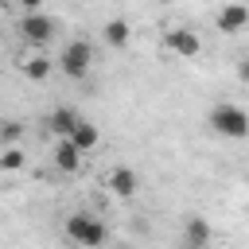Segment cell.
I'll return each mask as SVG.
<instances>
[{"label":"cell","instance_id":"obj_1","mask_svg":"<svg viewBox=\"0 0 249 249\" xmlns=\"http://www.w3.org/2000/svg\"><path fill=\"white\" fill-rule=\"evenodd\" d=\"M62 233H66L74 245H82V249H101V245H105V222H101L97 214H89V210H74V214L66 218Z\"/></svg>","mask_w":249,"mask_h":249},{"label":"cell","instance_id":"obj_2","mask_svg":"<svg viewBox=\"0 0 249 249\" xmlns=\"http://www.w3.org/2000/svg\"><path fill=\"white\" fill-rule=\"evenodd\" d=\"M210 128H214L218 136H226V140H245V136H249V113H245L241 105L222 101V105L210 109Z\"/></svg>","mask_w":249,"mask_h":249},{"label":"cell","instance_id":"obj_3","mask_svg":"<svg viewBox=\"0 0 249 249\" xmlns=\"http://www.w3.org/2000/svg\"><path fill=\"white\" fill-rule=\"evenodd\" d=\"M58 66H62L66 78H86L93 70V47L86 39H70L62 47V54H58Z\"/></svg>","mask_w":249,"mask_h":249},{"label":"cell","instance_id":"obj_4","mask_svg":"<svg viewBox=\"0 0 249 249\" xmlns=\"http://www.w3.org/2000/svg\"><path fill=\"white\" fill-rule=\"evenodd\" d=\"M19 35H23L27 43L43 47V43L54 35V19L43 16V12H23V19H19Z\"/></svg>","mask_w":249,"mask_h":249},{"label":"cell","instance_id":"obj_5","mask_svg":"<svg viewBox=\"0 0 249 249\" xmlns=\"http://www.w3.org/2000/svg\"><path fill=\"white\" fill-rule=\"evenodd\" d=\"M163 47H167L171 54H179V58H195V54L202 51V39H198V31H191V27H171V31L163 35Z\"/></svg>","mask_w":249,"mask_h":249},{"label":"cell","instance_id":"obj_6","mask_svg":"<svg viewBox=\"0 0 249 249\" xmlns=\"http://www.w3.org/2000/svg\"><path fill=\"white\" fill-rule=\"evenodd\" d=\"M214 23H218L222 35H237V31H245V27H249V4H237V0L222 4L218 16H214Z\"/></svg>","mask_w":249,"mask_h":249},{"label":"cell","instance_id":"obj_7","mask_svg":"<svg viewBox=\"0 0 249 249\" xmlns=\"http://www.w3.org/2000/svg\"><path fill=\"white\" fill-rule=\"evenodd\" d=\"M51 160H54V167L62 171V175H74L78 167H82V160H86V152L66 136V140H54V152H51Z\"/></svg>","mask_w":249,"mask_h":249},{"label":"cell","instance_id":"obj_8","mask_svg":"<svg viewBox=\"0 0 249 249\" xmlns=\"http://www.w3.org/2000/svg\"><path fill=\"white\" fill-rule=\"evenodd\" d=\"M183 245L187 249H206L210 245V222L202 214H187V222H183Z\"/></svg>","mask_w":249,"mask_h":249},{"label":"cell","instance_id":"obj_9","mask_svg":"<svg viewBox=\"0 0 249 249\" xmlns=\"http://www.w3.org/2000/svg\"><path fill=\"white\" fill-rule=\"evenodd\" d=\"M78 124H82V117H78V113H74L70 105H58V109H54V113L47 117V128H51V132H54L58 140H66V136H70V132H74Z\"/></svg>","mask_w":249,"mask_h":249},{"label":"cell","instance_id":"obj_10","mask_svg":"<svg viewBox=\"0 0 249 249\" xmlns=\"http://www.w3.org/2000/svg\"><path fill=\"white\" fill-rule=\"evenodd\" d=\"M136 183H140V179H136L132 167H113L109 179H105V187H109L117 198H132V195H136Z\"/></svg>","mask_w":249,"mask_h":249},{"label":"cell","instance_id":"obj_11","mask_svg":"<svg viewBox=\"0 0 249 249\" xmlns=\"http://www.w3.org/2000/svg\"><path fill=\"white\" fill-rule=\"evenodd\" d=\"M101 35H105V43H109V47H117V51H121V47H128V39H132V27H128L124 19H109V23L101 27Z\"/></svg>","mask_w":249,"mask_h":249},{"label":"cell","instance_id":"obj_12","mask_svg":"<svg viewBox=\"0 0 249 249\" xmlns=\"http://www.w3.org/2000/svg\"><path fill=\"white\" fill-rule=\"evenodd\" d=\"M70 140H74V144H78L82 152H93V148L101 144V132H97V124H89V121L82 117V124H78V128L70 132Z\"/></svg>","mask_w":249,"mask_h":249},{"label":"cell","instance_id":"obj_13","mask_svg":"<svg viewBox=\"0 0 249 249\" xmlns=\"http://www.w3.org/2000/svg\"><path fill=\"white\" fill-rule=\"evenodd\" d=\"M19 70H23V78H31V82H43V78L51 74V58H47V54H27V58L19 62Z\"/></svg>","mask_w":249,"mask_h":249},{"label":"cell","instance_id":"obj_14","mask_svg":"<svg viewBox=\"0 0 249 249\" xmlns=\"http://www.w3.org/2000/svg\"><path fill=\"white\" fill-rule=\"evenodd\" d=\"M19 167H23V148H19V144L4 148V156H0V171H19Z\"/></svg>","mask_w":249,"mask_h":249},{"label":"cell","instance_id":"obj_15","mask_svg":"<svg viewBox=\"0 0 249 249\" xmlns=\"http://www.w3.org/2000/svg\"><path fill=\"white\" fill-rule=\"evenodd\" d=\"M0 136H4V148H12V144H16L19 136H23V128H19V121H4V132H0Z\"/></svg>","mask_w":249,"mask_h":249},{"label":"cell","instance_id":"obj_16","mask_svg":"<svg viewBox=\"0 0 249 249\" xmlns=\"http://www.w3.org/2000/svg\"><path fill=\"white\" fill-rule=\"evenodd\" d=\"M16 4H19L23 12H39V4H43V0H16Z\"/></svg>","mask_w":249,"mask_h":249},{"label":"cell","instance_id":"obj_17","mask_svg":"<svg viewBox=\"0 0 249 249\" xmlns=\"http://www.w3.org/2000/svg\"><path fill=\"white\" fill-rule=\"evenodd\" d=\"M237 78H241V82H245V86H249V58H245V62H241V66H237Z\"/></svg>","mask_w":249,"mask_h":249},{"label":"cell","instance_id":"obj_18","mask_svg":"<svg viewBox=\"0 0 249 249\" xmlns=\"http://www.w3.org/2000/svg\"><path fill=\"white\" fill-rule=\"evenodd\" d=\"M160 4H175V0H160Z\"/></svg>","mask_w":249,"mask_h":249}]
</instances>
